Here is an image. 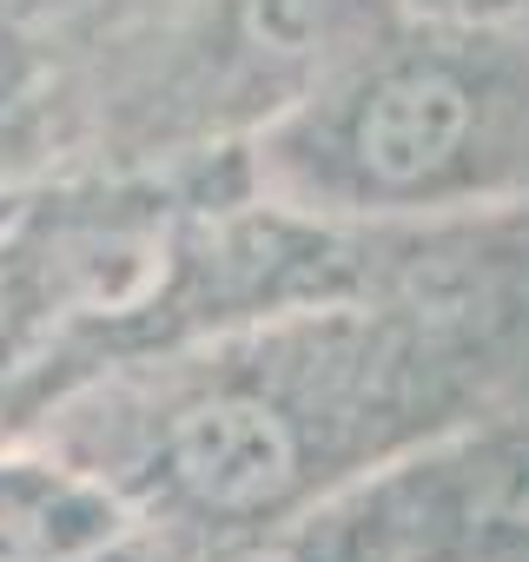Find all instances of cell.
Returning <instances> with one entry per match:
<instances>
[{"label": "cell", "instance_id": "1", "mask_svg": "<svg viewBox=\"0 0 529 562\" xmlns=\"http://www.w3.org/2000/svg\"><path fill=\"white\" fill-rule=\"evenodd\" d=\"M292 463H299L292 430L251 397H212L185 411L172 430V470L212 509H251L279 496L292 483Z\"/></svg>", "mask_w": 529, "mask_h": 562}, {"label": "cell", "instance_id": "2", "mask_svg": "<svg viewBox=\"0 0 529 562\" xmlns=\"http://www.w3.org/2000/svg\"><path fill=\"white\" fill-rule=\"evenodd\" d=\"M470 126V100L457 80L443 74H410V80H391L364 120H358V153L364 166L384 179V186H417L424 172H437L457 139Z\"/></svg>", "mask_w": 529, "mask_h": 562}, {"label": "cell", "instance_id": "3", "mask_svg": "<svg viewBox=\"0 0 529 562\" xmlns=\"http://www.w3.org/2000/svg\"><path fill=\"white\" fill-rule=\"evenodd\" d=\"M172 278V251L153 232H93L74 238L60 258V285L93 318H133L146 312Z\"/></svg>", "mask_w": 529, "mask_h": 562}, {"label": "cell", "instance_id": "4", "mask_svg": "<svg viewBox=\"0 0 529 562\" xmlns=\"http://www.w3.org/2000/svg\"><path fill=\"white\" fill-rule=\"evenodd\" d=\"M325 27L318 0H245V34L264 54H312Z\"/></svg>", "mask_w": 529, "mask_h": 562}, {"label": "cell", "instance_id": "5", "mask_svg": "<svg viewBox=\"0 0 529 562\" xmlns=\"http://www.w3.org/2000/svg\"><path fill=\"white\" fill-rule=\"evenodd\" d=\"M41 549V522L27 509H8L0 503V562H27Z\"/></svg>", "mask_w": 529, "mask_h": 562}, {"label": "cell", "instance_id": "6", "mask_svg": "<svg viewBox=\"0 0 529 562\" xmlns=\"http://www.w3.org/2000/svg\"><path fill=\"white\" fill-rule=\"evenodd\" d=\"M238 562H299V555H285V549H251V555H238Z\"/></svg>", "mask_w": 529, "mask_h": 562}]
</instances>
